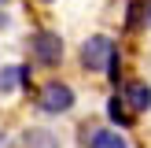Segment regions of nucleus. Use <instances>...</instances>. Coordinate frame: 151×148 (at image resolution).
<instances>
[{
  "label": "nucleus",
  "instance_id": "obj_1",
  "mask_svg": "<svg viewBox=\"0 0 151 148\" xmlns=\"http://www.w3.org/2000/svg\"><path fill=\"white\" fill-rule=\"evenodd\" d=\"M114 56H118V44L111 41L107 33H92L81 44V67H85V70H107Z\"/></svg>",
  "mask_w": 151,
  "mask_h": 148
},
{
  "label": "nucleus",
  "instance_id": "obj_2",
  "mask_svg": "<svg viewBox=\"0 0 151 148\" xmlns=\"http://www.w3.org/2000/svg\"><path fill=\"white\" fill-rule=\"evenodd\" d=\"M70 107H74V89L66 81H48L37 93V111H44V115H66Z\"/></svg>",
  "mask_w": 151,
  "mask_h": 148
},
{
  "label": "nucleus",
  "instance_id": "obj_3",
  "mask_svg": "<svg viewBox=\"0 0 151 148\" xmlns=\"http://www.w3.org/2000/svg\"><path fill=\"white\" fill-rule=\"evenodd\" d=\"M29 56H33V63H41V67H59L63 63V41H59V33L37 30V33L29 37Z\"/></svg>",
  "mask_w": 151,
  "mask_h": 148
},
{
  "label": "nucleus",
  "instance_id": "obj_4",
  "mask_svg": "<svg viewBox=\"0 0 151 148\" xmlns=\"http://www.w3.org/2000/svg\"><path fill=\"white\" fill-rule=\"evenodd\" d=\"M122 100L129 104L133 115H144V111L151 107V85L147 81H125L122 85Z\"/></svg>",
  "mask_w": 151,
  "mask_h": 148
},
{
  "label": "nucleus",
  "instance_id": "obj_5",
  "mask_svg": "<svg viewBox=\"0 0 151 148\" xmlns=\"http://www.w3.org/2000/svg\"><path fill=\"white\" fill-rule=\"evenodd\" d=\"M85 148H129V141L114 130V126H100V130H85Z\"/></svg>",
  "mask_w": 151,
  "mask_h": 148
},
{
  "label": "nucleus",
  "instance_id": "obj_6",
  "mask_svg": "<svg viewBox=\"0 0 151 148\" xmlns=\"http://www.w3.org/2000/svg\"><path fill=\"white\" fill-rule=\"evenodd\" d=\"M107 118L114 122V130H129V126H133V111H129V104H125L118 93L107 100Z\"/></svg>",
  "mask_w": 151,
  "mask_h": 148
},
{
  "label": "nucleus",
  "instance_id": "obj_7",
  "mask_svg": "<svg viewBox=\"0 0 151 148\" xmlns=\"http://www.w3.org/2000/svg\"><path fill=\"white\" fill-rule=\"evenodd\" d=\"M15 89H22V70L19 67H0V96L15 93Z\"/></svg>",
  "mask_w": 151,
  "mask_h": 148
},
{
  "label": "nucleus",
  "instance_id": "obj_8",
  "mask_svg": "<svg viewBox=\"0 0 151 148\" xmlns=\"http://www.w3.org/2000/svg\"><path fill=\"white\" fill-rule=\"evenodd\" d=\"M118 74H122V56H114V59H111V67H107V78H111V85H118Z\"/></svg>",
  "mask_w": 151,
  "mask_h": 148
},
{
  "label": "nucleus",
  "instance_id": "obj_9",
  "mask_svg": "<svg viewBox=\"0 0 151 148\" xmlns=\"http://www.w3.org/2000/svg\"><path fill=\"white\" fill-rule=\"evenodd\" d=\"M140 11H144V26L151 30V0H144V4H140Z\"/></svg>",
  "mask_w": 151,
  "mask_h": 148
},
{
  "label": "nucleus",
  "instance_id": "obj_10",
  "mask_svg": "<svg viewBox=\"0 0 151 148\" xmlns=\"http://www.w3.org/2000/svg\"><path fill=\"white\" fill-rule=\"evenodd\" d=\"M41 4H48V0H41Z\"/></svg>",
  "mask_w": 151,
  "mask_h": 148
}]
</instances>
